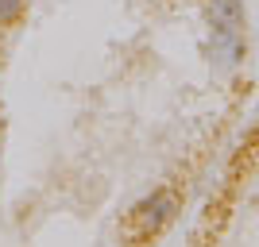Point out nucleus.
Wrapping results in <instances>:
<instances>
[{"label": "nucleus", "instance_id": "f03ea898", "mask_svg": "<svg viewBox=\"0 0 259 247\" xmlns=\"http://www.w3.org/2000/svg\"><path fill=\"white\" fill-rule=\"evenodd\" d=\"M27 0H0V27H12V23L23 16Z\"/></svg>", "mask_w": 259, "mask_h": 247}, {"label": "nucleus", "instance_id": "7ed1b4c3", "mask_svg": "<svg viewBox=\"0 0 259 247\" xmlns=\"http://www.w3.org/2000/svg\"><path fill=\"white\" fill-rule=\"evenodd\" d=\"M0 54H4V39H0Z\"/></svg>", "mask_w": 259, "mask_h": 247}, {"label": "nucleus", "instance_id": "f257e3e1", "mask_svg": "<svg viewBox=\"0 0 259 247\" xmlns=\"http://www.w3.org/2000/svg\"><path fill=\"white\" fill-rule=\"evenodd\" d=\"M174 213H178V197H174L170 189H155L151 197H143L128 213V220H132V228H136L140 239H151L174 220Z\"/></svg>", "mask_w": 259, "mask_h": 247}]
</instances>
